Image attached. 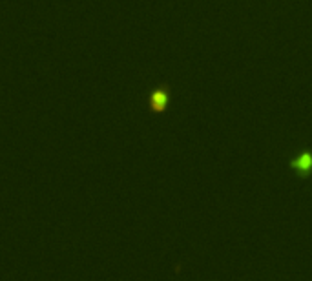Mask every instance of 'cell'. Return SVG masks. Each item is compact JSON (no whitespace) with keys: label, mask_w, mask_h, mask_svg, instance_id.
<instances>
[{"label":"cell","mask_w":312,"mask_h":281,"mask_svg":"<svg viewBox=\"0 0 312 281\" xmlns=\"http://www.w3.org/2000/svg\"><path fill=\"white\" fill-rule=\"evenodd\" d=\"M291 166L298 172V175L307 177V175L312 172V153L311 151H303V153H299L298 157L291 163Z\"/></svg>","instance_id":"obj_1"},{"label":"cell","mask_w":312,"mask_h":281,"mask_svg":"<svg viewBox=\"0 0 312 281\" xmlns=\"http://www.w3.org/2000/svg\"><path fill=\"white\" fill-rule=\"evenodd\" d=\"M168 102V94L166 92H161V94H155L152 97V106L155 110H161L165 104Z\"/></svg>","instance_id":"obj_2"}]
</instances>
